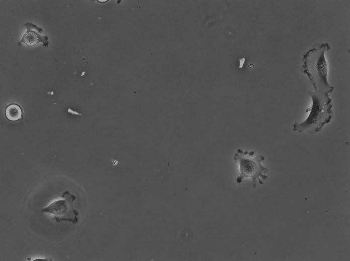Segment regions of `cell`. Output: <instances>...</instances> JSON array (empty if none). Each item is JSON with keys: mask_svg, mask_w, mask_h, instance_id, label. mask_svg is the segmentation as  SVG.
<instances>
[{"mask_svg": "<svg viewBox=\"0 0 350 261\" xmlns=\"http://www.w3.org/2000/svg\"><path fill=\"white\" fill-rule=\"evenodd\" d=\"M330 48L328 43L314 44L303 54L301 68L315 91L328 94L334 89L328 82V66L324 56Z\"/></svg>", "mask_w": 350, "mask_h": 261, "instance_id": "1", "label": "cell"}, {"mask_svg": "<svg viewBox=\"0 0 350 261\" xmlns=\"http://www.w3.org/2000/svg\"><path fill=\"white\" fill-rule=\"evenodd\" d=\"M312 99V105L307 118L302 122H295L293 130L298 133L306 132L314 134L320 132L333 117L332 99L328 93L318 91L308 93Z\"/></svg>", "mask_w": 350, "mask_h": 261, "instance_id": "2", "label": "cell"}, {"mask_svg": "<svg viewBox=\"0 0 350 261\" xmlns=\"http://www.w3.org/2000/svg\"><path fill=\"white\" fill-rule=\"evenodd\" d=\"M234 161L238 164L240 173L236 179L237 183H241L243 179L250 178L253 181V186L256 188V181L263 184V180L268 178L266 174L269 170L262 165L265 158L261 155H256L254 151L248 152L238 149L234 156Z\"/></svg>", "mask_w": 350, "mask_h": 261, "instance_id": "3", "label": "cell"}, {"mask_svg": "<svg viewBox=\"0 0 350 261\" xmlns=\"http://www.w3.org/2000/svg\"><path fill=\"white\" fill-rule=\"evenodd\" d=\"M64 200L54 201L41 210V212L49 213L54 216L56 222L67 221L73 224L78 222L79 212L74 209L73 202L76 197L69 191H64L62 194Z\"/></svg>", "mask_w": 350, "mask_h": 261, "instance_id": "4", "label": "cell"}, {"mask_svg": "<svg viewBox=\"0 0 350 261\" xmlns=\"http://www.w3.org/2000/svg\"><path fill=\"white\" fill-rule=\"evenodd\" d=\"M5 113L7 118L12 121L20 119L22 115L21 108L15 104L9 105L6 109Z\"/></svg>", "mask_w": 350, "mask_h": 261, "instance_id": "5", "label": "cell"}, {"mask_svg": "<svg viewBox=\"0 0 350 261\" xmlns=\"http://www.w3.org/2000/svg\"><path fill=\"white\" fill-rule=\"evenodd\" d=\"M38 34H35L33 31H28L23 36L22 41L29 46H33L41 41Z\"/></svg>", "mask_w": 350, "mask_h": 261, "instance_id": "6", "label": "cell"}]
</instances>
